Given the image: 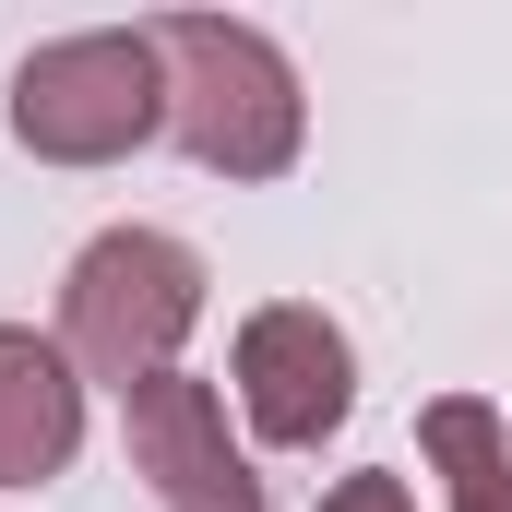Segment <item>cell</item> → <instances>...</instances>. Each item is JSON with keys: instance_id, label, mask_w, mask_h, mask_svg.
<instances>
[{"instance_id": "ba28073f", "label": "cell", "mask_w": 512, "mask_h": 512, "mask_svg": "<svg viewBox=\"0 0 512 512\" xmlns=\"http://www.w3.org/2000/svg\"><path fill=\"white\" fill-rule=\"evenodd\" d=\"M322 512H417V489H405L393 465H370V477H346V489H334Z\"/></svg>"}, {"instance_id": "3957f363", "label": "cell", "mask_w": 512, "mask_h": 512, "mask_svg": "<svg viewBox=\"0 0 512 512\" xmlns=\"http://www.w3.org/2000/svg\"><path fill=\"white\" fill-rule=\"evenodd\" d=\"M167 131V60H155V24H108V36H48L24 72H12V143L48 155V167H108L131 143Z\"/></svg>"}, {"instance_id": "6da1fadb", "label": "cell", "mask_w": 512, "mask_h": 512, "mask_svg": "<svg viewBox=\"0 0 512 512\" xmlns=\"http://www.w3.org/2000/svg\"><path fill=\"white\" fill-rule=\"evenodd\" d=\"M155 60H167V131L191 143V167H215V179H286L298 167L310 96H298L286 48L262 24H239V12H167Z\"/></svg>"}, {"instance_id": "7a4b0ae2", "label": "cell", "mask_w": 512, "mask_h": 512, "mask_svg": "<svg viewBox=\"0 0 512 512\" xmlns=\"http://www.w3.org/2000/svg\"><path fill=\"white\" fill-rule=\"evenodd\" d=\"M203 322V251L167 227H108L84 239L72 286H60V358L84 382H155L179 370V334Z\"/></svg>"}, {"instance_id": "5b68a950", "label": "cell", "mask_w": 512, "mask_h": 512, "mask_svg": "<svg viewBox=\"0 0 512 512\" xmlns=\"http://www.w3.org/2000/svg\"><path fill=\"white\" fill-rule=\"evenodd\" d=\"M120 429H131V465L155 477V501H167V512H274V501H262V477L239 465V441H227L215 382L155 370V382L120 393Z\"/></svg>"}, {"instance_id": "8992f818", "label": "cell", "mask_w": 512, "mask_h": 512, "mask_svg": "<svg viewBox=\"0 0 512 512\" xmlns=\"http://www.w3.org/2000/svg\"><path fill=\"white\" fill-rule=\"evenodd\" d=\"M72 453H84V370L48 334L0 322V489H48Z\"/></svg>"}, {"instance_id": "277c9868", "label": "cell", "mask_w": 512, "mask_h": 512, "mask_svg": "<svg viewBox=\"0 0 512 512\" xmlns=\"http://www.w3.org/2000/svg\"><path fill=\"white\" fill-rule=\"evenodd\" d=\"M239 405L274 453H322L358 405V346L310 310V298H274L239 322Z\"/></svg>"}, {"instance_id": "52a82bcc", "label": "cell", "mask_w": 512, "mask_h": 512, "mask_svg": "<svg viewBox=\"0 0 512 512\" xmlns=\"http://www.w3.org/2000/svg\"><path fill=\"white\" fill-rule=\"evenodd\" d=\"M417 441H429V465L453 477V512H512V429L477 393H441V405L417 417Z\"/></svg>"}]
</instances>
